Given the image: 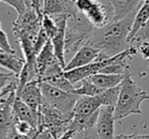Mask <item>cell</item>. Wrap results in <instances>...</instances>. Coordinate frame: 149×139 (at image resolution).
Returning <instances> with one entry per match:
<instances>
[{
  "label": "cell",
  "instance_id": "2e32d148",
  "mask_svg": "<svg viewBox=\"0 0 149 139\" xmlns=\"http://www.w3.org/2000/svg\"><path fill=\"white\" fill-rule=\"evenodd\" d=\"M43 82H47V83L51 84V85L55 86V87L59 88V89L63 90V91H68V92H72L74 93V89H76V86L74 84H72L65 76L63 75V72L58 75L52 76V77L47 78L46 80H44ZM76 94V93H74Z\"/></svg>",
  "mask_w": 149,
  "mask_h": 139
},
{
  "label": "cell",
  "instance_id": "9c48e42d",
  "mask_svg": "<svg viewBox=\"0 0 149 139\" xmlns=\"http://www.w3.org/2000/svg\"><path fill=\"white\" fill-rule=\"evenodd\" d=\"M102 106L99 96H79L74 104L72 116L90 117L97 112Z\"/></svg>",
  "mask_w": 149,
  "mask_h": 139
},
{
  "label": "cell",
  "instance_id": "603a6c76",
  "mask_svg": "<svg viewBox=\"0 0 149 139\" xmlns=\"http://www.w3.org/2000/svg\"><path fill=\"white\" fill-rule=\"evenodd\" d=\"M48 41H49V38H48V36L46 35V33L44 32V30L41 27V30L38 33L35 40V43H34V50H35L36 55H38L40 53V51L43 49V47L45 46V44Z\"/></svg>",
  "mask_w": 149,
  "mask_h": 139
},
{
  "label": "cell",
  "instance_id": "ac0fdd59",
  "mask_svg": "<svg viewBox=\"0 0 149 139\" xmlns=\"http://www.w3.org/2000/svg\"><path fill=\"white\" fill-rule=\"evenodd\" d=\"M64 13L61 0H43V15H55Z\"/></svg>",
  "mask_w": 149,
  "mask_h": 139
},
{
  "label": "cell",
  "instance_id": "1f68e13d",
  "mask_svg": "<svg viewBox=\"0 0 149 139\" xmlns=\"http://www.w3.org/2000/svg\"><path fill=\"white\" fill-rule=\"evenodd\" d=\"M0 51H1V50H0Z\"/></svg>",
  "mask_w": 149,
  "mask_h": 139
},
{
  "label": "cell",
  "instance_id": "4dcf8cb0",
  "mask_svg": "<svg viewBox=\"0 0 149 139\" xmlns=\"http://www.w3.org/2000/svg\"><path fill=\"white\" fill-rule=\"evenodd\" d=\"M0 29H1V22H0Z\"/></svg>",
  "mask_w": 149,
  "mask_h": 139
},
{
  "label": "cell",
  "instance_id": "8992f818",
  "mask_svg": "<svg viewBox=\"0 0 149 139\" xmlns=\"http://www.w3.org/2000/svg\"><path fill=\"white\" fill-rule=\"evenodd\" d=\"M114 106L103 105L100 108L95 124V130L100 139H116L114 136Z\"/></svg>",
  "mask_w": 149,
  "mask_h": 139
},
{
  "label": "cell",
  "instance_id": "9a60e30c",
  "mask_svg": "<svg viewBox=\"0 0 149 139\" xmlns=\"http://www.w3.org/2000/svg\"><path fill=\"white\" fill-rule=\"evenodd\" d=\"M79 83L80 84H74V86H76L74 93L80 96H97L103 90H105L95 85L89 78H85Z\"/></svg>",
  "mask_w": 149,
  "mask_h": 139
},
{
  "label": "cell",
  "instance_id": "52a82bcc",
  "mask_svg": "<svg viewBox=\"0 0 149 139\" xmlns=\"http://www.w3.org/2000/svg\"><path fill=\"white\" fill-rule=\"evenodd\" d=\"M99 55L100 52L95 47H93L91 44L86 42L76 51L74 55L65 64L63 71H70V70H74V68L87 66V64H91L94 60L97 59Z\"/></svg>",
  "mask_w": 149,
  "mask_h": 139
},
{
  "label": "cell",
  "instance_id": "44dd1931",
  "mask_svg": "<svg viewBox=\"0 0 149 139\" xmlns=\"http://www.w3.org/2000/svg\"><path fill=\"white\" fill-rule=\"evenodd\" d=\"M0 50L6 53L15 54V49L9 42L7 34L2 29H0Z\"/></svg>",
  "mask_w": 149,
  "mask_h": 139
},
{
  "label": "cell",
  "instance_id": "4fadbf2b",
  "mask_svg": "<svg viewBox=\"0 0 149 139\" xmlns=\"http://www.w3.org/2000/svg\"><path fill=\"white\" fill-rule=\"evenodd\" d=\"M124 76L125 75H110V74L98 73L88 78L98 87L102 89H110L120 85L124 79Z\"/></svg>",
  "mask_w": 149,
  "mask_h": 139
},
{
  "label": "cell",
  "instance_id": "d6986e66",
  "mask_svg": "<svg viewBox=\"0 0 149 139\" xmlns=\"http://www.w3.org/2000/svg\"><path fill=\"white\" fill-rule=\"evenodd\" d=\"M13 127H15V129L19 133L28 135V136L32 137V138L35 136L36 133L39 130L38 128H35L34 126H32L30 123L19 120V119H15V118H13Z\"/></svg>",
  "mask_w": 149,
  "mask_h": 139
},
{
  "label": "cell",
  "instance_id": "f546056e",
  "mask_svg": "<svg viewBox=\"0 0 149 139\" xmlns=\"http://www.w3.org/2000/svg\"><path fill=\"white\" fill-rule=\"evenodd\" d=\"M116 139H123V138H122L120 135H118V136H116Z\"/></svg>",
  "mask_w": 149,
  "mask_h": 139
},
{
  "label": "cell",
  "instance_id": "4316f807",
  "mask_svg": "<svg viewBox=\"0 0 149 139\" xmlns=\"http://www.w3.org/2000/svg\"><path fill=\"white\" fill-rule=\"evenodd\" d=\"M33 139H54L51 132L47 129H39Z\"/></svg>",
  "mask_w": 149,
  "mask_h": 139
},
{
  "label": "cell",
  "instance_id": "277c9868",
  "mask_svg": "<svg viewBox=\"0 0 149 139\" xmlns=\"http://www.w3.org/2000/svg\"><path fill=\"white\" fill-rule=\"evenodd\" d=\"M72 117H68L59 110L43 101L39 110V128L47 129L51 132L54 139L59 138L66 131Z\"/></svg>",
  "mask_w": 149,
  "mask_h": 139
},
{
  "label": "cell",
  "instance_id": "cb8c5ba5",
  "mask_svg": "<svg viewBox=\"0 0 149 139\" xmlns=\"http://www.w3.org/2000/svg\"><path fill=\"white\" fill-rule=\"evenodd\" d=\"M70 139H100L97 135L95 128L87 129V130L76 132Z\"/></svg>",
  "mask_w": 149,
  "mask_h": 139
},
{
  "label": "cell",
  "instance_id": "7a4b0ae2",
  "mask_svg": "<svg viewBox=\"0 0 149 139\" xmlns=\"http://www.w3.org/2000/svg\"><path fill=\"white\" fill-rule=\"evenodd\" d=\"M145 100H149V94L139 87L128 71L120 84V94L114 106L116 121H120L131 115H142L141 104Z\"/></svg>",
  "mask_w": 149,
  "mask_h": 139
},
{
  "label": "cell",
  "instance_id": "e0dca14e",
  "mask_svg": "<svg viewBox=\"0 0 149 139\" xmlns=\"http://www.w3.org/2000/svg\"><path fill=\"white\" fill-rule=\"evenodd\" d=\"M118 94H120V85L116 87L110 88V89H105L99 94V98L102 102V106L103 105H110V106H116V102H118Z\"/></svg>",
  "mask_w": 149,
  "mask_h": 139
},
{
  "label": "cell",
  "instance_id": "5bb4252c",
  "mask_svg": "<svg viewBox=\"0 0 149 139\" xmlns=\"http://www.w3.org/2000/svg\"><path fill=\"white\" fill-rule=\"evenodd\" d=\"M149 20V0H144L141 6L137 10L135 15L134 23H133L132 29H131L130 35H129V43L131 42L132 38L135 36V34L139 31L141 27Z\"/></svg>",
  "mask_w": 149,
  "mask_h": 139
},
{
  "label": "cell",
  "instance_id": "8fae6325",
  "mask_svg": "<svg viewBox=\"0 0 149 139\" xmlns=\"http://www.w3.org/2000/svg\"><path fill=\"white\" fill-rule=\"evenodd\" d=\"M13 118L28 122L35 128H39V112L32 110L19 97H15L13 104Z\"/></svg>",
  "mask_w": 149,
  "mask_h": 139
},
{
  "label": "cell",
  "instance_id": "d4e9b609",
  "mask_svg": "<svg viewBox=\"0 0 149 139\" xmlns=\"http://www.w3.org/2000/svg\"><path fill=\"white\" fill-rule=\"evenodd\" d=\"M0 2L6 3L9 6L13 7L17 10V15H22L26 11V3L25 0H0Z\"/></svg>",
  "mask_w": 149,
  "mask_h": 139
},
{
  "label": "cell",
  "instance_id": "ba28073f",
  "mask_svg": "<svg viewBox=\"0 0 149 139\" xmlns=\"http://www.w3.org/2000/svg\"><path fill=\"white\" fill-rule=\"evenodd\" d=\"M26 104L30 106L32 110L39 112V110L43 103V96L41 91V82L31 81L24 87L19 96Z\"/></svg>",
  "mask_w": 149,
  "mask_h": 139
},
{
  "label": "cell",
  "instance_id": "30bf717a",
  "mask_svg": "<svg viewBox=\"0 0 149 139\" xmlns=\"http://www.w3.org/2000/svg\"><path fill=\"white\" fill-rule=\"evenodd\" d=\"M106 1L113 9L114 21H120L136 13L144 0H101Z\"/></svg>",
  "mask_w": 149,
  "mask_h": 139
},
{
  "label": "cell",
  "instance_id": "7c38bea8",
  "mask_svg": "<svg viewBox=\"0 0 149 139\" xmlns=\"http://www.w3.org/2000/svg\"><path fill=\"white\" fill-rule=\"evenodd\" d=\"M25 64V58L19 57L15 54L0 51V66L9 71V73H13L15 76H17L21 73Z\"/></svg>",
  "mask_w": 149,
  "mask_h": 139
},
{
  "label": "cell",
  "instance_id": "3957f363",
  "mask_svg": "<svg viewBox=\"0 0 149 139\" xmlns=\"http://www.w3.org/2000/svg\"><path fill=\"white\" fill-rule=\"evenodd\" d=\"M68 21L65 28V54L76 52L91 37L95 28L76 6L66 11Z\"/></svg>",
  "mask_w": 149,
  "mask_h": 139
},
{
  "label": "cell",
  "instance_id": "484cf974",
  "mask_svg": "<svg viewBox=\"0 0 149 139\" xmlns=\"http://www.w3.org/2000/svg\"><path fill=\"white\" fill-rule=\"evenodd\" d=\"M138 51L142 55L143 58L149 59V41L140 42V45L138 47Z\"/></svg>",
  "mask_w": 149,
  "mask_h": 139
},
{
  "label": "cell",
  "instance_id": "5b68a950",
  "mask_svg": "<svg viewBox=\"0 0 149 139\" xmlns=\"http://www.w3.org/2000/svg\"><path fill=\"white\" fill-rule=\"evenodd\" d=\"M41 91L44 102L59 110L66 116L72 117V110L80 95L63 91L47 82H41Z\"/></svg>",
  "mask_w": 149,
  "mask_h": 139
},
{
  "label": "cell",
  "instance_id": "f1b7e54d",
  "mask_svg": "<svg viewBox=\"0 0 149 139\" xmlns=\"http://www.w3.org/2000/svg\"><path fill=\"white\" fill-rule=\"evenodd\" d=\"M123 139H149V135L141 134H130V135H120Z\"/></svg>",
  "mask_w": 149,
  "mask_h": 139
},
{
  "label": "cell",
  "instance_id": "ffe728a7",
  "mask_svg": "<svg viewBox=\"0 0 149 139\" xmlns=\"http://www.w3.org/2000/svg\"><path fill=\"white\" fill-rule=\"evenodd\" d=\"M41 27H42V29L44 30V32L46 33V35L48 36L49 40L55 35L58 30V27H57V25H56L54 19L51 15H43V17H42Z\"/></svg>",
  "mask_w": 149,
  "mask_h": 139
},
{
  "label": "cell",
  "instance_id": "83f0119b",
  "mask_svg": "<svg viewBox=\"0 0 149 139\" xmlns=\"http://www.w3.org/2000/svg\"><path fill=\"white\" fill-rule=\"evenodd\" d=\"M7 139H33V138H32V137H30V136H28V135L19 133L15 129V127L13 126V128L10 129L8 135H7Z\"/></svg>",
  "mask_w": 149,
  "mask_h": 139
},
{
  "label": "cell",
  "instance_id": "6da1fadb",
  "mask_svg": "<svg viewBox=\"0 0 149 139\" xmlns=\"http://www.w3.org/2000/svg\"><path fill=\"white\" fill-rule=\"evenodd\" d=\"M135 15L120 21H113L93 31L88 43L95 47L105 57L114 56L129 47V35L134 23Z\"/></svg>",
  "mask_w": 149,
  "mask_h": 139
},
{
  "label": "cell",
  "instance_id": "7402d4cb",
  "mask_svg": "<svg viewBox=\"0 0 149 139\" xmlns=\"http://www.w3.org/2000/svg\"><path fill=\"white\" fill-rule=\"evenodd\" d=\"M143 41H149V20L135 34V36L132 38L130 43H133V42H143Z\"/></svg>",
  "mask_w": 149,
  "mask_h": 139
}]
</instances>
